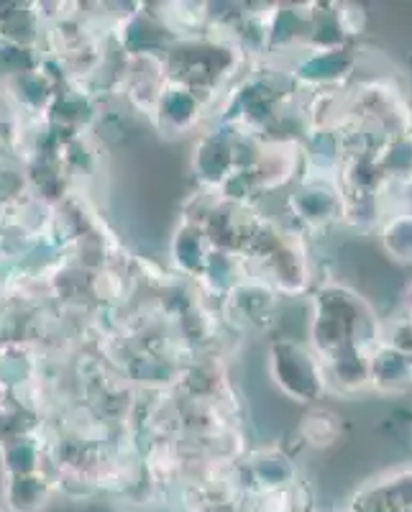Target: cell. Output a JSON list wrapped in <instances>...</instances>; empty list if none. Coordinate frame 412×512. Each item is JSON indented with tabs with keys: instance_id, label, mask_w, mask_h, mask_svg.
I'll return each instance as SVG.
<instances>
[{
	"instance_id": "obj_1",
	"label": "cell",
	"mask_w": 412,
	"mask_h": 512,
	"mask_svg": "<svg viewBox=\"0 0 412 512\" xmlns=\"http://www.w3.org/2000/svg\"><path fill=\"white\" fill-rule=\"evenodd\" d=\"M369 384L389 392L402 390L412 384V361L392 346H382L379 351L369 354Z\"/></svg>"
},
{
	"instance_id": "obj_2",
	"label": "cell",
	"mask_w": 412,
	"mask_h": 512,
	"mask_svg": "<svg viewBox=\"0 0 412 512\" xmlns=\"http://www.w3.org/2000/svg\"><path fill=\"white\" fill-rule=\"evenodd\" d=\"M384 246L400 262H412V216H397L384 226Z\"/></svg>"
}]
</instances>
